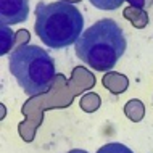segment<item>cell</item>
<instances>
[{"label":"cell","instance_id":"6da1fadb","mask_svg":"<svg viewBox=\"0 0 153 153\" xmlns=\"http://www.w3.org/2000/svg\"><path fill=\"white\" fill-rule=\"evenodd\" d=\"M126 37L114 19L103 18L87 27L74 44L76 56L97 71H110L126 52Z\"/></svg>","mask_w":153,"mask_h":153},{"label":"cell","instance_id":"7a4b0ae2","mask_svg":"<svg viewBox=\"0 0 153 153\" xmlns=\"http://www.w3.org/2000/svg\"><path fill=\"white\" fill-rule=\"evenodd\" d=\"M84 18L73 3L60 0L39 2L36 7V36L50 48H66L76 44L82 34Z\"/></svg>","mask_w":153,"mask_h":153},{"label":"cell","instance_id":"3957f363","mask_svg":"<svg viewBox=\"0 0 153 153\" xmlns=\"http://www.w3.org/2000/svg\"><path fill=\"white\" fill-rule=\"evenodd\" d=\"M8 68L29 97L47 92L55 79V61L47 50L37 45H19L10 53Z\"/></svg>","mask_w":153,"mask_h":153},{"label":"cell","instance_id":"277c9868","mask_svg":"<svg viewBox=\"0 0 153 153\" xmlns=\"http://www.w3.org/2000/svg\"><path fill=\"white\" fill-rule=\"evenodd\" d=\"M29 16V0H0L2 24L13 26L24 23Z\"/></svg>","mask_w":153,"mask_h":153},{"label":"cell","instance_id":"5b68a950","mask_svg":"<svg viewBox=\"0 0 153 153\" xmlns=\"http://www.w3.org/2000/svg\"><path fill=\"white\" fill-rule=\"evenodd\" d=\"M102 82H103V85H105L108 90H111L114 95L123 94L124 90L127 89V84H129L127 77L124 76V74H119V73H108V74H105V77H103Z\"/></svg>","mask_w":153,"mask_h":153},{"label":"cell","instance_id":"8992f818","mask_svg":"<svg viewBox=\"0 0 153 153\" xmlns=\"http://www.w3.org/2000/svg\"><path fill=\"white\" fill-rule=\"evenodd\" d=\"M124 113L127 114V118H129L131 121L137 123V121H140V119L143 118L145 108H143V105H142L140 100H129L127 105L124 106Z\"/></svg>","mask_w":153,"mask_h":153},{"label":"cell","instance_id":"52a82bcc","mask_svg":"<svg viewBox=\"0 0 153 153\" xmlns=\"http://www.w3.org/2000/svg\"><path fill=\"white\" fill-rule=\"evenodd\" d=\"M100 103H102V100L97 94L89 92L81 98V108L84 110L85 113H94V111H97L100 108Z\"/></svg>","mask_w":153,"mask_h":153},{"label":"cell","instance_id":"ba28073f","mask_svg":"<svg viewBox=\"0 0 153 153\" xmlns=\"http://www.w3.org/2000/svg\"><path fill=\"white\" fill-rule=\"evenodd\" d=\"M90 3L98 8V10H105V11H110V10H116L123 5L124 0H89Z\"/></svg>","mask_w":153,"mask_h":153},{"label":"cell","instance_id":"9c48e42d","mask_svg":"<svg viewBox=\"0 0 153 153\" xmlns=\"http://www.w3.org/2000/svg\"><path fill=\"white\" fill-rule=\"evenodd\" d=\"M11 31L10 27H7V24H2V52L0 55H7L8 50L11 47Z\"/></svg>","mask_w":153,"mask_h":153}]
</instances>
